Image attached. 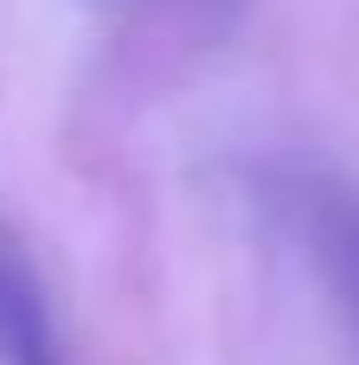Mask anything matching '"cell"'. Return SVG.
Here are the masks:
<instances>
[{"mask_svg":"<svg viewBox=\"0 0 359 365\" xmlns=\"http://www.w3.org/2000/svg\"><path fill=\"white\" fill-rule=\"evenodd\" d=\"M0 365H71L26 244L0 225Z\"/></svg>","mask_w":359,"mask_h":365,"instance_id":"obj_1","label":"cell"},{"mask_svg":"<svg viewBox=\"0 0 359 365\" xmlns=\"http://www.w3.org/2000/svg\"><path fill=\"white\" fill-rule=\"evenodd\" d=\"M295 212L334 276V289L347 295V308L359 314V199L353 192H334V186H302L295 192Z\"/></svg>","mask_w":359,"mask_h":365,"instance_id":"obj_2","label":"cell"}]
</instances>
